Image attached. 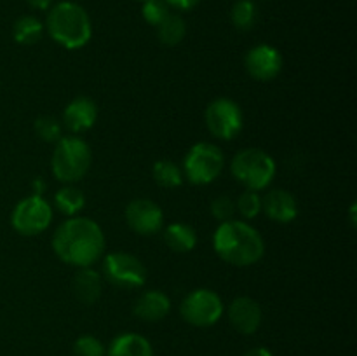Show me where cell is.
Instances as JSON below:
<instances>
[{
    "label": "cell",
    "mask_w": 357,
    "mask_h": 356,
    "mask_svg": "<svg viewBox=\"0 0 357 356\" xmlns=\"http://www.w3.org/2000/svg\"><path fill=\"white\" fill-rule=\"evenodd\" d=\"M52 250L65 264L91 267L103 255L105 234L94 220L72 216L54 230Z\"/></svg>",
    "instance_id": "obj_1"
},
{
    "label": "cell",
    "mask_w": 357,
    "mask_h": 356,
    "mask_svg": "<svg viewBox=\"0 0 357 356\" xmlns=\"http://www.w3.org/2000/svg\"><path fill=\"white\" fill-rule=\"evenodd\" d=\"M213 248L222 260L237 267L257 264L265 253L260 232L250 223L234 218L220 223L213 234Z\"/></svg>",
    "instance_id": "obj_2"
},
{
    "label": "cell",
    "mask_w": 357,
    "mask_h": 356,
    "mask_svg": "<svg viewBox=\"0 0 357 356\" xmlns=\"http://www.w3.org/2000/svg\"><path fill=\"white\" fill-rule=\"evenodd\" d=\"M45 28L54 42L66 49H80L91 40L89 14L75 2H59L49 10Z\"/></svg>",
    "instance_id": "obj_3"
},
{
    "label": "cell",
    "mask_w": 357,
    "mask_h": 356,
    "mask_svg": "<svg viewBox=\"0 0 357 356\" xmlns=\"http://www.w3.org/2000/svg\"><path fill=\"white\" fill-rule=\"evenodd\" d=\"M91 166V149L79 136H63L56 142L51 170L59 181L75 184L82 180Z\"/></svg>",
    "instance_id": "obj_4"
},
{
    "label": "cell",
    "mask_w": 357,
    "mask_h": 356,
    "mask_svg": "<svg viewBox=\"0 0 357 356\" xmlns=\"http://www.w3.org/2000/svg\"><path fill=\"white\" fill-rule=\"evenodd\" d=\"M275 161L265 150L244 149L234 156L230 171L250 191H264L275 177Z\"/></svg>",
    "instance_id": "obj_5"
},
{
    "label": "cell",
    "mask_w": 357,
    "mask_h": 356,
    "mask_svg": "<svg viewBox=\"0 0 357 356\" xmlns=\"http://www.w3.org/2000/svg\"><path fill=\"white\" fill-rule=\"evenodd\" d=\"M223 159L222 150L208 142L195 143L183 159V177L194 185H208L222 173Z\"/></svg>",
    "instance_id": "obj_6"
},
{
    "label": "cell",
    "mask_w": 357,
    "mask_h": 356,
    "mask_svg": "<svg viewBox=\"0 0 357 356\" xmlns=\"http://www.w3.org/2000/svg\"><path fill=\"white\" fill-rule=\"evenodd\" d=\"M103 276L117 288H139L146 281V269L138 257L126 251H112L103 258Z\"/></svg>",
    "instance_id": "obj_7"
},
{
    "label": "cell",
    "mask_w": 357,
    "mask_h": 356,
    "mask_svg": "<svg viewBox=\"0 0 357 356\" xmlns=\"http://www.w3.org/2000/svg\"><path fill=\"white\" fill-rule=\"evenodd\" d=\"M52 220V208L42 195H28L14 206L10 223L23 236H37L44 232Z\"/></svg>",
    "instance_id": "obj_8"
},
{
    "label": "cell",
    "mask_w": 357,
    "mask_h": 356,
    "mask_svg": "<svg viewBox=\"0 0 357 356\" xmlns=\"http://www.w3.org/2000/svg\"><path fill=\"white\" fill-rule=\"evenodd\" d=\"M180 313L181 318L194 327H211L222 318L223 302L213 290L197 288L185 297Z\"/></svg>",
    "instance_id": "obj_9"
},
{
    "label": "cell",
    "mask_w": 357,
    "mask_h": 356,
    "mask_svg": "<svg viewBox=\"0 0 357 356\" xmlns=\"http://www.w3.org/2000/svg\"><path fill=\"white\" fill-rule=\"evenodd\" d=\"M206 126L220 140H232L243 131L244 115L239 105L230 98H216L206 108Z\"/></svg>",
    "instance_id": "obj_10"
},
{
    "label": "cell",
    "mask_w": 357,
    "mask_h": 356,
    "mask_svg": "<svg viewBox=\"0 0 357 356\" xmlns=\"http://www.w3.org/2000/svg\"><path fill=\"white\" fill-rule=\"evenodd\" d=\"M126 222L139 236H152L162 229L164 213L150 199H135L126 206Z\"/></svg>",
    "instance_id": "obj_11"
},
{
    "label": "cell",
    "mask_w": 357,
    "mask_h": 356,
    "mask_svg": "<svg viewBox=\"0 0 357 356\" xmlns=\"http://www.w3.org/2000/svg\"><path fill=\"white\" fill-rule=\"evenodd\" d=\"M244 65H246L248 73L253 79L267 82V80L275 79L281 72L282 56L272 45L260 44L248 51L246 58H244Z\"/></svg>",
    "instance_id": "obj_12"
},
{
    "label": "cell",
    "mask_w": 357,
    "mask_h": 356,
    "mask_svg": "<svg viewBox=\"0 0 357 356\" xmlns=\"http://www.w3.org/2000/svg\"><path fill=\"white\" fill-rule=\"evenodd\" d=\"M261 307L257 300L251 297H237L229 306L230 325L239 334L251 335L260 328L261 325Z\"/></svg>",
    "instance_id": "obj_13"
},
{
    "label": "cell",
    "mask_w": 357,
    "mask_h": 356,
    "mask_svg": "<svg viewBox=\"0 0 357 356\" xmlns=\"http://www.w3.org/2000/svg\"><path fill=\"white\" fill-rule=\"evenodd\" d=\"M98 119V107L91 98L77 96L66 105L63 112V126L72 133H84L94 126Z\"/></svg>",
    "instance_id": "obj_14"
},
{
    "label": "cell",
    "mask_w": 357,
    "mask_h": 356,
    "mask_svg": "<svg viewBox=\"0 0 357 356\" xmlns=\"http://www.w3.org/2000/svg\"><path fill=\"white\" fill-rule=\"evenodd\" d=\"M261 209L271 220L279 223H289L298 215V205L291 192L282 188H272L261 198Z\"/></svg>",
    "instance_id": "obj_15"
},
{
    "label": "cell",
    "mask_w": 357,
    "mask_h": 356,
    "mask_svg": "<svg viewBox=\"0 0 357 356\" xmlns=\"http://www.w3.org/2000/svg\"><path fill=\"white\" fill-rule=\"evenodd\" d=\"M169 311L171 300L167 299L166 293L159 292V290H146L136 299L135 306H132V313L142 321H149V323L164 320Z\"/></svg>",
    "instance_id": "obj_16"
},
{
    "label": "cell",
    "mask_w": 357,
    "mask_h": 356,
    "mask_svg": "<svg viewBox=\"0 0 357 356\" xmlns=\"http://www.w3.org/2000/svg\"><path fill=\"white\" fill-rule=\"evenodd\" d=\"M107 356H153L152 344L139 334H121L110 342Z\"/></svg>",
    "instance_id": "obj_17"
},
{
    "label": "cell",
    "mask_w": 357,
    "mask_h": 356,
    "mask_svg": "<svg viewBox=\"0 0 357 356\" xmlns=\"http://www.w3.org/2000/svg\"><path fill=\"white\" fill-rule=\"evenodd\" d=\"M72 288L79 302L93 306L101 295V276L94 269L82 267L73 278Z\"/></svg>",
    "instance_id": "obj_18"
},
{
    "label": "cell",
    "mask_w": 357,
    "mask_h": 356,
    "mask_svg": "<svg viewBox=\"0 0 357 356\" xmlns=\"http://www.w3.org/2000/svg\"><path fill=\"white\" fill-rule=\"evenodd\" d=\"M164 243L176 253H187L197 244V234L188 223H171L164 229Z\"/></svg>",
    "instance_id": "obj_19"
},
{
    "label": "cell",
    "mask_w": 357,
    "mask_h": 356,
    "mask_svg": "<svg viewBox=\"0 0 357 356\" xmlns=\"http://www.w3.org/2000/svg\"><path fill=\"white\" fill-rule=\"evenodd\" d=\"M42 34H44V24L35 16H21L14 21L13 37L17 44H37L42 38Z\"/></svg>",
    "instance_id": "obj_20"
},
{
    "label": "cell",
    "mask_w": 357,
    "mask_h": 356,
    "mask_svg": "<svg viewBox=\"0 0 357 356\" xmlns=\"http://www.w3.org/2000/svg\"><path fill=\"white\" fill-rule=\"evenodd\" d=\"M54 205L63 215L75 216L86 206V195H84V192L80 188L63 187L56 192Z\"/></svg>",
    "instance_id": "obj_21"
},
{
    "label": "cell",
    "mask_w": 357,
    "mask_h": 356,
    "mask_svg": "<svg viewBox=\"0 0 357 356\" xmlns=\"http://www.w3.org/2000/svg\"><path fill=\"white\" fill-rule=\"evenodd\" d=\"M153 180L157 185L164 188H174L180 187L181 181H183V171L181 168L176 166V163L169 159H160L153 164Z\"/></svg>",
    "instance_id": "obj_22"
},
{
    "label": "cell",
    "mask_w": 357,
    "mask_h": 356,
    "mask_svg": "<svg viewBox=\"0 0 357 356\" xmlns=\"http://www.w3.org/2000/svg\"><path fill=\"white\" fill-rule=\"evenodd\" d=\"M157 28V35L159 40L166 45H176L183 40L185 34H187V24H185L183 17L178 14H171L159 24Z\"/></svg>",
    "instance_id": "obj_23"
},
{
    "label": "cell",
    "mask_w": 357,
    "mask_h": 356,
    "mask_svg": "<svg viewBox=\"0 0 357 356\" xmlns=\"http://www.w3.org/2000/svg\"><path fill=\"white\" fill-rule=\"evenodd\" d=\"M230 20L237 30L248 31L257 24L258 21V7L253 0H239L234 3L230 10Z\"/></svg>",
    "instance_id": "obj_24"
},
{
    "label": "cell",
    "mask_w": 357,
    "mask_h": 356,
    "mask_svg": "<svg viewBox=\"0 0 357 356\" xmlns=\"http://www.w3.org/2000/svg\"><path fill=\"white\" fill-rule=\"evenodd\" d=\"M35 133L42 142L56 143L63 138V124L56 117L51 115H42L33 124Z\"/></svg>",
    "instance_id": "obj_25"
},
{
    "label": "cell",
    "mask_w": 357,
    "mask_h": 356,
    "mask_svg": "<svg viewBox=\"0 0 357 356\" xmlns=\"http://www.w3.org/2000/svg\"><path fill=\"white\" fill-rule=\"evenodd\" d=\"M236 212H239L244 218H255L261 212V198L257 191H246L237 198Z\"/></svg>",
    "instance_id": "obj_26"
},
{
    "label": "cell",
    "mask_w": 357,
    "mask_h": 356,
    "mask_svg": "<svg viewBox=\"0 0 357 356\" xmlns=\"http://www.w3.org/2000/svg\"><path fill=\"white\" fill-rule=\"evenodd\" d=\"M73 356H107L103 342L93 335H80L73 342Z\"/></svg>",
    "instance_id": "obj_27"
},
{
    "label": "cell",
    "mask_w": 357,
    "mask_h": 356,
    "mask_svg": "<svg viewBox=\"0 0 357 356\" xmlns=\"http://www.w3.org/2000/svg\"><path fill=\"white\" fill-rule=\"evenodd\" d=\"M143 20L152 27H159L169 16V6L164 0H146L142 7Z\"/></svg>",
    "instance_id": "obj_28"
},
{
    "label": "cell",
    "mask_w": 357,
    "mask_h": 356,
    "mask_svg": "<svg viewBox=\"0 0 357 356\" xmlns=\"http://www.w3.org/2000/svg\"><path fill=\"white\" fill-rule=\"evenodd\" d=\"M234 213H236V201H234L230 195L223 194V195H218V198L213 199L211 215L215 216L216 220H220V223L232 220Z\"/></svg>",
    "instance_id": "obj_29"
},
{
    "label": "cell",
    "mask_w": 357,
    "mask_h": 356,
    "mask_svg": "<svg viewBox=\"0 0 357 356\" xmlns=\"http://www.w3.org/2000/svg\"><path fill=\"white\" fill-rule=\"evenodd\" d=\"M169 7H174V9H180V10H188L192 7L197 6L201 0H164Z\"/></svg>",
    "instance_id": "obj_30"
},
{
    "label": "cell",
    "mask_w": 357,
    "mask_h": 356,
    "mask_svg": "<svg viewBox=\"0 0 357 356\" xmlns=\"http://www.w3.org/2000/svg\"><path fill=\"white\" fill-rule=\"evenodd\" d=\"M243 356H272V353H271V349L258 346V348H253V349H250V351L244 353Z\"/></svg>",
    "instance_id": "obj_31"
},
{
    "label": "cell",
    "mask_w": 357,
    "mask_h": 356,
    "mask_svg": "<svg viewBox=\"0 0 357 356\" xmlns=\"http://www.w3.org/2000/svg\"><path fill=\"white\" fill-rule=\"evenodd\" d=\"M26 3L30 7H33V9L44 10V9H47L49 6H51L52 0H26Z\"/></svg>",
    "instance_id": "obj_32"
},
{
    "label": "cell",
    "mask_w": 357,
    "mask_h": 356,
    "mask_svg": "<svg viewBox=\"0 0 357 356\" xmlns=\"http://www.w3.org/2000/svg\"><path fill=\"white\" fill-rule=\"evenodd\" d=\"M138 2H142V3H143V2H146V0H138Z\"/></svg>",
    "instance_id": "obj_33"
}]
</instances>
